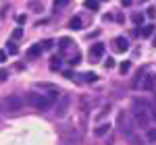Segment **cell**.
Returning <instances> with one entry per match:
<instances>
[{"label":"cell","mask_w":156,"mask_h":145,"mask_svg":"<svg viewBox=\"0 0 156 145\" xmlns=\"http://www.w3.org/2000/svg\"><path fill=\"white\" fill-rule=\"evenodd\" d=\"M102 54H104V44H94V46L90 48V58H92V62L100 60Z\"/></svg>","instance_id":"7"},{"label":"cell","mask_w":156,"mask_h":145,"mask_svg":"<svg viewBox=\"0 0 156 145\" xmlns=\"http://www.w3.org/2000/svg\"><path fill=\"white\" fill-rule=\"evenodd\" d=\"M6 75H9V72L4 71V69H0V81H4V79H6Z\"/></svg>","instance_id":"33"},{"label":"cell","mask_w":156,"mask_h":145,"mask_svg":"<svg viewBox=\"0 0 156 145\" xmlns=\"http://www.w3.org/2000/svg\"><path fill=\"white\" fill-rule=\"evenodd\" d=\"M83 6L90 8V11H98V8H100V2H98V0H85Z\"/></svg>","instance_id":"14"},{"label":"cell","mask_w":156,"mask_h":145,"mask_svg":"<svg viewBox=\"0 0 156 145\" xmlns=\"http://www.w3.org/2000/svg\"><path fill=\"white\" fill-rule=\"evenodd\" d=\"M127 137H129V141H131V145H142V139H140L137 135L129 133V135H127Z\"/></svg>","instance_id":"22"},{"label":"cell","mask_w":156,"mask_h":145,"mask_svg":"<svg viewBox=\"0 0 156 145\" xmlns=\"http://www.w3.org/2000/svg\"><path fill=\"white\" fill-rule=\"evenodd\" d=\"M4 106L9 112H19V110H23V97L19 96H11L4 99Z\"/></svg>","instance_id":"4"},{"label":"cell","mask_w":156,"mask_h":145,"mask_svg":"<svg viewBox=\"0 0 156 145\" xmlns=\"http://www.w3.org/2000/svg\"><path fill=\"white\" fill-rule=\"evenodd\" d=\"M148 108L152 110V118L156 120V104H148Z\"/></svg>","instance_id":"30"},{"label":"cell","mask_w":156,"mask_h":145,"mask_svg":"<svg viewBox=\"0 0 156 145\" xmlns=\"http://www.w3.org/2000/svg\"><path fill=\"white\" fill-rule=\"evenodd\" d=\"M140 89H144V91H154L156 89V75L154 72L144 75V81H142V85H140Z\"/></svg>","instance_id":"5"},{"label":"cell","mask_w":156,"mask_h":145,"mask_svg":"<svg viewBox=\"0 0 156 145\" xmlns=\"http://www.w3.org/2000/svg\"><path fill=\"white\" fill-rule=\"evenodd\" d=\"M129 69H131V62H123V64H121V66H119V71L123 72V75H125V72L129 71Z\"/></svg>","instance_id":"26"},{"label":"cell","mask_w":156,"mask_h":145,"mask_svg":"<svg viewBox=\"0 0 156 145\" xmlns=\"http://www.w3.org/2000/svg\"><path fill=\"white\" fill-rule=\"evenodd\" d=\"M96 79H98L96 72H83V81H85V83H94Z\"/></svg>","instance_id":"18"},{"label":"cell","mask_w":156,"mask_h":145,"mask_svg":"<svg viewBox=\"0 0 156 145\" xmlns=\"http://www.w3.org/2000/svg\"><path fill=\"white\" fill-rule=\"evenodd\" d=\"M21 35H23V29H21V27H17V29L12 31V39H19Z\"/></svg>","instance_id":"27"},{"label":"cell","mask_w":156,"mask_h":145,"mask_svg":"<svg viewBox=\"0 0 156 145\" xmlns=\"http://www.w3.org/2000/svg\"><path fill=\"white\" fill-rule=\"evenodd\" d=\"M146 15H148L150 19H154V17H156V8H154V6H150V8L146 11Z\"/></svg>","instance_id":"28"},{"label":"cell","mask_w":156,"mask_h":145,"mask_svg":"<svg viewBox=\"0 0 156 145\" xmlns=\"http://www.w3.org/2000/svg\"><path fill=\"white\" fill-rule=\"evenodd\" d=\"M117 126H119L125 135H129V133H133L135 122H133V118L127 116V112H119V116H117Z\"/></svg>","instance_id":"3"},{"label":"cell","mask_w":156,"mask_h":145,"mask_svg":"<svg viewBox=\"0 0 156 145\" xmlns=\"http://www.w3.org/2000/svg\"><path fill=\"white\" fill-rule=\"evenodd\" d=\"M42 48H44V50H52V48H54V42H52V39H46V42H42Z\"/></svg>","instance_id":"24"},{"label":"cell","mask_w":156,"mask_h":145,"mask_svg":"<svg viewBox=\"0 0 156 145\" xmlns=\"http://www.w3.org/2000/svg\"><path fill=\"white\" fill-rule=\"evenodd\" d=\"M104 64H106V69H112V66H115V60H112V58H108Z\"/></svg>","instance_id":"31"},{"label":"cell","mask_w":156,"mask_h":145,"mask_svg":"<svg viewBox=\"0 0 156 145\" xmlns=\"http://www.w3.org/2000/svg\"><path fill=\"white\" fill-rule=\"evenodd\" d=\"M17 52H19L17 44H15V42H9V44H6V54H17Z\"/></svg>","instance_id":"20"},{"label":"cell","mask_w":156,"mask_h":145,"mask_svg":"<svg viewBox=\"0 0 156 145\" xmlns=\"http://www.w3.org/2000/svg\"><path fill=\"white\" fill-rule=\"evenodd\" d=\"M81 23H83L81 17H71V21H69V29H75V31H77V29H81Z\"/></svg>","instance_id":"12"},{"label":"cell","mask_w":156,"mask_h":145,"mask_svg":"<svg viewBox=\"0 0 156 145\" xmlns=\"http://www.w3.org/2000/svg\"><path fill=\"white\" fill-rule=\"evenodd\" d=\"M0 62H6V52L4 50H0Z\"/></svg>","instance_id":"32"},{"label":"cell","mask_w":156,"mask_h":145,"mask_svg":"<svg viewBox=\"0 0 156 145\" xmlns=\"http://www.w3.org/2000/svg\"><path fill=\"white\" fill-rule=\"evenodd\" d=\"M131 21H133L135 25L144 23V12H133V15H131Z\"/></svg>","instance_id":"17"},{"label":"cell","mask_w":156,"mask_h":145,"mask_svg":"<svg viewBox=\"0 0 156 145\" xmlns=\"http://www.w3.org/2000/svg\"><path fill=\"white\" fill-rule=\"evenodd\" d=\"M142 81H144V69H142V71L137 72V77H135V79H133V87H135V89H140V85H142Z\"/></svg>","instance_id":"16"},{"label":"cell","mask_w":156,"mask_h":145,"mask_svg":"<svg viewBox=\"0 0 156 145\" xmlns=\"http://www.w3.org/2000/svg\"><path fill=\"white\" fill-rule=\"evenodd\" d=\"M29 8L34 12H44V2L42 0H31L29 2Z\"/></svg>","instance_id":"10"},{"label":"cell","mask_w":156,"mask_h":145,"mask_svg":"<svg viewBox=\"0 0 156 145\" xmlns=\"http://www.w3.org/2000/svg\"><path fill=\"white\" fill-rule=\"evenodd\" d=\"M131 118L137 129H148L150 126V112H148V104L144 99H133L131 104Z\"/></svg>","instance_id":"1"},{"label":"cell","mask_w":156,"mask_h":145,"mask_svg":"<svg viewBox=\"0 0 156 145\" xmlns=\"http://www.w3.org/2000/svg\"><path fill=\"white\" fill-rule=\"evenodd\" d=\"M44 52V48H42V44H34L31 48L27 50V60H34V58H37L40 54Z\"/></svg>","instance_id":"8"},{"label":"cell","mask_w":156,"mask_h":145,"mask_svg":"<svg viewBox=\"0 0 156 145\" xmlns=\"http://www.w3.org/2000/svg\"><path fill=\"white\" fill-rule=\"evenodd\" d=\"M62 75H65L67 79H73V77H75V75H73V71H65V72H62Z\"/></svg>","instance_id":"34"},{"label":"cell","mask_w":156,"mask_h":145,"mask_svg":"<svg viewBox=\"0 0 156 145\" xmlns=\"http://www.w3.org/2000/svg\"><path fill=\"white\" fill-rule=\"evenodd\" d=\"M146 139L148 141H156V129H148L146 131Z\"/></svg>","instance_id":"21"},{"label":"cell","mask_w":156,"mask_h":145,"mask_svg":"<svg viewBox=\"0 0 156 145\" xmlns=\"http://www.w3.org/2000/svg\"><path fill=\"white\" fill-rule=\"evenodd\" d=\"M131 2H133V0H121V4H123V6H131Z\"/></svg>","instance_id":"35"},{"label":"cell","mask_w":156,"mask_h":145,"mask_svg":"<svg viewBox=\"0 0 156 145\" xmlns=\"http://www.w3.org/2000/svg\"><path fill=\"white\" fill-rule=\"evenodd\" d=\"M58 46H60V52H67V50L73 46V39L71 37H62V39L58 42Z\"/></svg>","instance_id":"11"},{"label":"cell","mask_w":156,"mask_h":145,"mask_svg":"<svg viewBox=\"0 0 156 145\" xmlns=\"http://www.w3.org/2000/svg\"><path fill=\"white\" fill-rule=\"evenodd\" d=\"M79 62H81V54H79V52H77V54H75V56H73L71 60H69V64H71V66H77V64H79Z\"/></svg>","instance_id":"23"},{"label":"cell","mask_w":156,"mask_h":145,"mask_svg":"<svg viewBox=\"0 0 156 145\" xmlns=\"http://www.w3.org/2000/svg\"><path fill=\"white\" fill-rule=\"evenodd\" d=\"M67 108H69V96L62 93V102H58V106H56V114L58 116H65L67 114Z\"/></svg>","instance_id":"9"},{"label":"cell","mask_w":156,"mask_h":145,"mask_svg":"<svg viewBox=\"0 0 156 145\" xmlns=\"http://www.w3.org/2000/svg\"><path fill=\"white\" fill-rule=\"evenodd\" d=\"M112 48H115V52H127L129 50V42H127V37H123V35H119V37H115L112 39Z\"/></svg>","instance_id":"6"},{"label":"cell","mask_w":156,"mask_h":145,"mask_svg":"<svg viewBox=\"0 0 156 145\" xmlns=\"http://www.w3.org/2000/svg\"><path fill=\"white\" fill-rule=\"evenodd\" d=\"M154 46H156V37H154Z\"/></svg>","instance_id":"36"},{"label":"cell","mask_w":156,"mask_h":145,"mask_svg":"<svg viewBox=\"0 0 156 145\" xmlns=\"http://www.w3.org/2000/svg\"><path fill=\"white\" fill-rule=\"evenodd\" d=\"M27 104H29L31 108L46 110V108H50V104H52V97L44 96V93H29V96H27Z\"/></svg>","instance_id":"2"},{"label":"cell","mask_w":156,"mask_h":145,"mask_svg":"<svg viewBox=\"0 0 156 145\" xmlns=\"http://www.w3.org/2000/svg\"><path fill=\"white\" fill-rule=\"evenodd\" d=\"M60 64H62V60H60L58 56H52V58H50V69H52V71H58Z\"/></svg>","instance_id":"15"},{"label":"cell","mask_w":156,"mask_h":145,"mask_svg":"<svg viewBox=\"0 0 156 145\" xmlns=\"http://www.w3.org/2000/svg\"><path fill=\"white\" fill-rule=\"evenodd\" d=\"M140 33H142L144 37H150L152 33H154V25H146V27L142 29V31H140Z\"/></svg>","instance_id":"19"},{"label":"cell","mask_w":156,"mask_h":145,"mask_svg":"<svg viewBox=\"0 0 156 145\" xmlns=\"http://www.w3.org/2000/svg\"><path fill=\"white\" fill-rule=\"evenodd\" d=\"M108 131H110V124H100L96 131H94V135H98V137H104Z\"/></svg>","instance_id":"13"},{"label":"cell","mask_w":156,"mask_h":145,"mask_svg":"<svg viewBox=\"0 0 156 145\" xmlns=\"http://www.w3.org/2000/svg\"><path fill=\"white\" fill-rule=\"evenodd\" d=\"M25 21H27L25 15H19V17H17V23H19V25H25Z\"/></svg>","instance_id":"29"},{"label":"cell","mask_w":156,"mask_h":145,"mask_svg":"<svg viewBox=\"0 0 156 145\" xmlns=\"http://www.w3.org/2000/svg\"><path fill=\"white\" fill-rule=\"evenodd\" d=\"M144 2H146V0H144Z\"/></svg>","instance_id":"37"},{"label":"cell","mask_w":156,"mask_h":145,"mask_svg":"<svg viewBox=\"0 0 156 145\" xmlns=\"http://www.w3.org/2000/svg\"><path fill=\"white\" fill-rule=\"evenodd\" d=\"M67 4H69V0H54V8H62Z\"/></svg>","instance_id":"25"}]
</instances>
